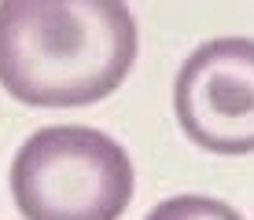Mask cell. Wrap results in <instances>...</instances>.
Wrapping results in <instances>:
<instances>
[{
  "label": "cell",
  "mask_w": 254,
  "mask_h": 220,
  "mask_svg": "<svg viewBox=\"0 0 254 220\" xmlns=\"http://www.w3.org/2000/svg\"><path fill=\"white\" fill-rule=\"evenodd\" d=\"M136 19L122 0H4L0 85L30 107H89L126 81Z\"/></svg>",
  "instance_id": "1"
},
{
  "label": "cell",
  "mask_w": 254,
  "mask_h": 220,
  "mask_svg": "<svg viewBox=\"0 0 254 220\" xmlns=\"http://www.w3.org/2000/svg\"><path fill=\"white\" fill-rule=\"evenodd\" d=\"M11 195L26 220H118L133 198V162L100 129L52 125L19 147Z\"/></svg>",
  "instance_id": "2"
},
{
  "label": "cell",
  "mask_w": 254,
  "mask_h": 220,
  "mask_svg": "<svg viewBox=\"0 0 254 220\" xmlns=\"http://www.w3.org/2000/svg\"><path fill=\"white\" fill-rule=\"evenodd\" d=\"M181 129L214 154L254 151V41L225 37L191 51L173 92Z\"/></svg>",
  "instance_id": "3"
},
{
  "label": "cell",
  "mask_w": 254,
  "mask_h": 220,
  "mask_svg": "<svg viewBox=\"0 0 254 220\" xmlns=\"http://www.w3.org/2000/svg\"><path fill=\"white\" fill-rule=\"evenodd\" d=\"M147 220H243L232 206H225L221 198H206V195H181L170 198L162 206H155Z\"/></svg>",
  "instance_id": "4"
}]
</instances>
